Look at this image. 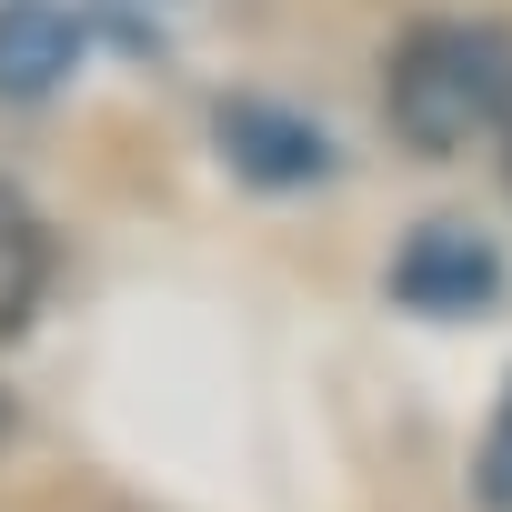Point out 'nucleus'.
<instances>
[{"label": "nucleus", "instance_id": "3", "mask_svg": "<svg viewBox=\"0 0 512 512\" xmlns=\"http://www.w3.org/2000/svg\"><path fill=\"white\" fill-rule=\"evenodd\" d=\"M211 151H221V171H231L241 191H262V201L332 181L322 121L292 111V101H272V91H221V101H211Z\"/></svg>", "mask_w": 512, "mask_h": 512}, {"label": "nucleus", "instance_id": "8", "mask_svg": "<svg viewBox=\"0 0 512 512\" xmlns=\"http://www.w3.org/2000/svg\"><path fill=\"white\" fill-rule=\"evenodd\" d=\"M502 191H512V151H502Z\"/></svg>", "mask_w": 512, "mask_h": 512}, {"label": "nucleus", "instance_id": "1", "mask_svg": "<svg viewBox=\"0 0 512 512\" xmlns=\"http://www.w3.org/2000/svg\"><path fill=\"white\" fill-rule=\"evenodd\" d=\"M382 121L422 161H462L472 141L512 131V21L482 11L412 21L382 61Z\"/></svg>", "mask_w": 512, "mask_h": 512}, {"label": "nucleus", "instance_id": "5", "mask_svg": "<svg viewBox=\"0 0 512 512\" xmlns=\"http://www.w3.org/2000/svg\"><path fill=\"white\" fill-rule=\"evenodd\" d=\"M51 272H61L51 221H41L21 191H0V352H11V342L51 312Z\"/></svg>", "mask_w": 512, "mask_h": 512}, {"label": "nucleus", "instance_id": "7", "mask_svg": "<svg viewBox=\"0 0 512 512\" xmlns=\"http://www.w3.org/2000/svg\"><path fill=\"white\" fill-rule=\"evenodd\" d=\"M11 422H21V412H11V392H0V442H11Z\"/></svg>", "mask_w": 512, "mask_h": 512}, {"label": "nucleus", "instance_id": "4", "mask_svg": "<svg viewBox=\"0 0 512 512\" xmlns=\"http://www.w3.org/2000/svg\"><path fill=\"white\" fill-rule=\"evenodd\" d=\"M81 11H61V0H0V101H51L71 71H81Z\"/></svg>", "mask_w": 512, "mask_h": 512}, {"label": "nucleus", "instance_id": "2", "mask_svg": "<svg viewBox=\"0 0 512 512\" xmlns=\"http://www.w3.org/2000/svg\"><path fill=\"white\" fill-rule=\"evenodd\" d=\"M502 251H492V231H472V221H452V211H432V221H412L402 241H392V262H382V292H392V312H412V322H482L492 302H502Z\"/></svg>", "mask_w": 512, "mask_h": 512}, {"label": "nucleus", "instance_id": "6", "mask_svg": "<svg viewBox=\"0 0 512 512\" xmlns=\"http://www.w3.org/2000/svg\"><path fill=\"white\" fill-rule=\"evenodd\" d=\"M472 502L482 512H512V372H502L492 422H482V452H472Z\"/></svg>", "mask_w": 512, "mask_h": 512}]
</instances>
